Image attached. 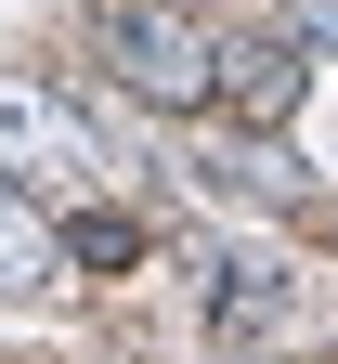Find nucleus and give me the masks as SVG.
<instances>
[{
    "label": "nucleus",
    "mask_w": 338,
    "mask_h": 364,
    "mask_svg": "<svg viewBox=\"0 0 338 364\" xmlns=\"http://www.w3.org/2000/svg\"><path fill=\"white\" fill-rule=\"evenodd\" d=\"M105 65L143 91V105H169V117L221 105V39L182 14V0H117V14H105Z\"/></svg>",
    "instance_id": "f257e3e1"
},
{
    "label": "nucleus",
    "mask_w": 338,
    "mask_h": 364,
    "mask_svg": "<svg viewBox=\"0 0 338 364\" xmlns=\"http://www.w3.org/2000/svg\"><path fill=\"white\" fill-rule=\"evenodd\" d=\"M0 182H26V196H78V182H105L91 130H78L39 78H0Z\"/></svg>",
    "instance_id": "f03ea898"
},
{
    "label": "nucleus",
    "mask_w": 338,
    "mask_h": 364,
    "mask_svg": "<svg viewBox=\"0 0 338 364\" xmlns=\"http://www.w3.org/2000/svg\"><path fill=\"white\" fill-rule=\"evenodd\" d=\"M0 287H65V235L26 208V182H0Z\"/></svg>",
    "instance_id": "7ed1b4c3"
},
{
    "label": "nucleus",
    "mask_w": 338,
    "mask_h": 364,
    "mask_svg": "<svg viewBox=\"0 0 338 364\" xmlns=\"http://www.w3.org/2000/svg\"><path fill=\"white\" fill-rule=\"evenodd\" d=\"M221 105H248V117H273V105H286V53H273V39L221 53Z\"/></svg>",
    "instance_id": "20e7f679"
},
{
    "label": "nucleus",
    "mask_w": 338,
    "mask_h": 364,
    "mask_svg": "<svg viewBox=\"0 0 338 364\" xmlns=\"http://www.w3.org/2000/svg\"><path fill=\"white\" fill-rule=\"evenodd\" d=\"M65 260H143V235H130V221H78Z\"/></svg>",
    "instance_id": "39448f33"
}]
</instances>
